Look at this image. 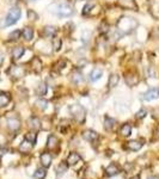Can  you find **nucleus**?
<instances>
[{"instance_id":"nucleus-1","label":"nucleus","mask_w":159,"mask_h":179,"mask_svg":"<svg viewBox=\"0 0 159 179\" xmlns=\"http://www.w3.org/2000/svg\"><path fill=\"white\" fill-rule=\"evenodd\" d=\"M21 16H22V12H21V10H19L18 7L11 8L10 12L7 13V16H6L5 19H4L2 27H10V25L16 24V23L18 22V19L21 18Z\"/></svg>"},{"instance_id":"nucleus-2","label":"nucleus","mask_w":159,"mask_h":179,"mask_svg":"<svg viewBox=\"0 0 159 179\" xmlns=\"http://www.w3.org/2000/svg\"><path fill=\"white\" fill-rule=\"evenodd\" d=\"M69 111H71L73 118L75 119L77 122H79V123L84 122V119H85V109L81 105L73 104V105L69 106Z\"/></svg>"},{"instance_id":"nucleus-3","label":"nucleus","mask_w":159,"mask_h":179,"mask_svg":"<svg viewBox=\"0 0 159 179\" xmlns=\"http://www.w3.org/2000/svg\"><path fill=\"white\" fill-rule=\"evenodd\" d=\"M55 8V13L61 16V17H68L73 13V8L68 5V4H60V5H55L54 6Z\"/></svg>"},{"instance_id":"nucleus-4","label":"nucleus","mask_w":159,"mask_h":179,"mask_svg":"<svg viewBox=\"0 0 159 179\" xmlns=\"http://www.w3.org/2000/svg\"><path fill=\"white\" fill-rule=\"evenodd\" d=\"M119 5L127 10H134V11L138 10V5L135 0H119Z\"/></svg>"},{"instance_id":"nucleus-5","label":"nucleus","mask_w":159,"mask_h":179,"mask_svg":"<svg viewBox=\"0 0 159 179\" xmlns=\"http://www.w3.org/2000/svg\"><path fill=\"white\" fill-rule=\"evenodd\" d=\"M159 97V90L158 89H150L145 94H144V100L151 102L153 99H157Z\"/></svg>"},{"instance_id":"nucleus-6","label":"nucleus","mask_w":159,"mask_h":179,"mask_svg":"<svg viewBox=\"0 0 159 179\" xmlns=\"http://www.w3.org/2000/svg\"><path fill=\"white\" fill-rule=\"evenodd\" d=\"M120 172H121V171H120V167H119L117 165H115V164H111V165H109V166L105 168V173H107V176H109V177L117 176Z\"/></svg>"},{"instance_id":"nucleus-7","label":"nucleus","mask_w":159,"mask_h":179,"mask_svg":"<svg viewBox=\"0 0 159 179\" xmlns=\"http://www.w3.org/2000/svg\"><path fill=\"white\" fill-rule=\"evenodd\" d=\"M80 160H81V156H80L78 153H71V154L68 155L66 162H67L68 166H73V165H75L77 162H79Z\"/></svg>"},{"instance_id":"nucleus-8","label":"nucleus","mask_w":159,"mask_h":179,"mask_svg":"<svg viewBox=\"0 0 159 179\" xmlns=\"http://www.w3.org/2000/svg\"><path fill=\"white\" fill-rule=\"evenodd\" d=\"M8 73L12 75V77H16V78H21L24 75V69L19 66H12L8 71Z\"/></svg>"},{"instance_id":"nucleus-9","label":"nucleus","mask_w":159,"mask_h":179,"mask_svg":"<svg viewBox=\"0 0 159 179\" xmlns=\"http://www.w3.org/2000/svg\"><path fill=\"white\" fill-rule=\"evenodd\" d=\"M83 137H84L85 140L92 142V141H95V140L98 139V134H97L96 131H94V130L89 129V130H85V131L83 133Z\"/></svg>"},{"instance_id":"nucleus-10","label":"nucleus","mask_w":159,"mask_h":179,"mask_svg":"<svg viewBox=\"0 0 159 179\" xmlns=\"http://www.w3.org/2000/svg\"><path fill=\"white\" fill-rule=\"evenodd\" d=\"M126 147H127L129 150H133V152H138V150H140V148L142 147V142H141V141H136V140H133V141H129V142H127Z\"/></svg>"},{"instance_id":"nucleus-11","label":"nucleus","mask_w":159,"mask_h":179,"mask_svg":"<svg viewBox=\"0 0 159 179\" xmlns=\"http://www.w3.org/2000/svg\"><path fill=\"white\" fill-rule=\"evenodd\" d=\"M59 146V140L54 136V135H50L48 137V142H47V148L50 149V150H54V149L58 148Z\"/></svg>"},{"instance_id":"nucleus-12","label":"nucleus","mask_w":159,"mask_h":179,"mask_svg":"<svg viewBox=\"0 0 159 179\" xmlns=\"http://www.w3.org/2000/svg\"><path fill=\"white\" fill-rule=\"evenodd\" d=\"M28 123H29L30 129H32L33 131H38L41 129V122H40V119L37 118V117H31V118L29 119Z\"/></svg>"},{"instance_id":"nucleus-13","label":"nucleus","mask_w":159,"mask_h":179,"mask_svg":"<svg viewBox=\"0 0 159 179\" xmlns=\"http://www.w3.org/2000/svg\"><path fill=\"white\" fill-rule=\"evenodd\" d=\"M41 162H42V165H43L46 168L49 167L50 164H52V155H50L49 153H43V154L41 155Z\"/></svg>"},{"instance_id":"nucleus-14","label":"nucleus","mask_w":159,"mask_h":179,"mask_svg":"<svg viewBox=\"0 0 159 179\" xmlns=\"http://www.w3.org/2000/svg\"><path fill=\"white\" fill-rule=\"evenodd\" d=\"M7 124H8V128L11 130H18L21 128V122L18 118H8L7 119Z\"/></svg>"},{"instance_id":"nucleus-15","label":"nucleus","mask_w":159,"mask_h":179,"mask_svg":"<svg viewBox=\"0 0 159 179\" xmlns=\"http://www.w3.org/2000/svg\"><path fill=\"white\" fill-rule=\"evenodd\" d=\"M115 119L114 118H110V117H105L104 119V129L107 130V131H111L113 129H114V127H115Z\"/></svg>"},{"instance_id":"nucleus-16","label":"nucleus","mask_w":159,"mask_h":179,"mask_svg":"<svg viewBox=\"0 0 159 179\" xmlns=\"http://www.w3.org/2000/svg\"><path fill=\"white\" fill-rule=\"evenodd\" d=\"M10 100H11V97L8 93H5V92L0 93V108L6 106L10 103Z\"/></svg>"},{"instance_id":"nucleus-17","label":"nucleus","mask_w":159,"mask_h":179,"mask_svg":"<svg viewBox=\"0 0 159 179\" xmlns=\"http://www.w3.org/2000/svg\"><path fill=\"white\" fill-rule=\"evenodd\" d=\"M55 33H56V28H55V27H50V25L44 27V29H43V35H44L46 37H53Z\"/></svg>"},{"instance_id":"nucleus-18","label":"nucleus","mask_w":159,"mask_h":179,"mask_svg":"<svg viewBox=\"0 0 159 179\" xmlns=\"http://www.w3.org/2000/svg\"><path fill=\"white\" fill-rule=\"evenodd\" d=\"M120 134L122 135V136H125V137H127L129 136L130 134H132V127L129 125V124H123L121 128H120Z\"/></svg>"},{"instance_id":"nucleus-19","label":"nucleus","mask_w":159,"mask_h":179,"mask_svg":"<svg viewBox=\"0 0 159 179\" xmlns=\"http://www.w3.org/2000/svg\"><path fill=\"white\" fill-rule=\"evenodd\" d=\"M31 64H32V68H33V71H35V72L40 73V72L42 71V62L40 61V59L33 58V59L31 60Z\"/></svg>"},{"instance_id":"nucleus-20","label":"nucleus","mask_w":159,"mask_h":179,"mask_svg":"<svg viewBox=\"0 0 159 179\" xmlns=\"http://www.w3.org/2000/svg\"><path fill=\"white\" fill-rule=\"evenodd\" d=\"M83 80H84L83 74H81L79 71H74L73 74H72V81H73L74 84H79V83H81Z\"/></svg>"},{"instance_id":"nucleus-21","label":"nucleus","mask_w":159,"mask_h":179,"mask_svg":"<svg viewBox=\"0 0 159 179\" xmlns=\"http://www.w3.org/2000/svg\"><path fill=\"white\" fill-rule=\"evenodd\" d=\"M24 52H25V49L23 48V47H17V48H14L13 50H12V56H13V59H19V58H22V55L24 54Z\"/></svg>"},{"instance_id":"nucleus-22","label":"nucleus","mask_w":159,"mask_h":179,"mask_svg":"<svg viewBox=\"0 0 159 179\" xmlns=\"http://www.w3.org/2000/svg\"><path fill=\"white\" fill-rule=\"evenodd\" d=\"M102 74H103V72H102L100 69H98V68L94 69V71L91 72V74H90V79H91V81H97V80L102 77Z\"/></svg>"},{"instance_id":"nucleus-23","label":"nucleus","mask_w":159,"mask_h":179,"mask_svg":"<svg viewBox=\"0 0 159 179\" xmlns=\"http://www.w3.org/2000/svg\"><path fill=\"white\" fill-rule=\"evenodd\" d=\"M23 37L27 39V41H30L32 38V36H33V30L31 28H29V27H27V28H24L23 29Z\"/></svg>"},{"instance_id":"nucleus-24","label":"nucleus","mask_w":159,"mask_h":179,"mask_svg":"<svg viewBox=\"0 0 159 179\" xmlns=\"http://www.w3.org/2000/svg\"><path fill=\"white\" fill-rule=\"evenodd\" d=\"M119 80H120V77L117 74H111L110 78H109V86L110 87H116L117 84H119Z\"/></svg>"},{"instance_id":"nucleus-25","label":"nucleus","mask_w":159,"mask_h":179,"mask_svg":"<svg viewBox=\"0 0 159 179\" xmlns=\"http://www.w3.org/2000/svg\"><path fill=\"white\" fill-rule=\"evenodd\" d=\"M132 78H129V77H126V83H127L128 85H130V86H134V85H136L138 83H139V78L135 75V74H132L130 75Z\"/></svg>"},{"instance_id":"nucleus-26","label":"nucleus","mask_w":159,"mask_h":179,"mask_svg":"<svg viewBox=\"0 0 159 179\" xmlns=\"http://www.w3.org/2000/svg\"><path fill=\"white\" fill-rule=\"evenodd\" d=\"M36 139H37V134H36V131H30V133L25 134V140L29 141V142H31L32 145H35Z\"/></svg>"},{"instance_id":"nucleus-27","label":"nucleus","mask_w":159,"mask_h":179,"mask_svg":"<svg viewBox=\"0 0 159 179\" xmlns=\"http://www.w3.org/2000/svg\"><path fill=\"white\" fill-rule=\"evenodd\" d=\"M67 168H68L67 162H62V164H60V165L58 166V168H56L58 176H62V174H65V173H66V171H67Z\"/></svg>"},{"instance_id":"nucleus-28","label":"nucleus","mask_w":159,"mask_h":179,"mask_svg":"<svg viewBox=\"0 0 159 179\" xmlns=\"http://www.w3.org/2000/svg\"><path fill=\"white\" fill-rule=\"evenodd\" d=\"M36 93H37L38 96H44V94L47 93V85H46L44 83H41V84L38 85V87L36 89Z\"/></svg>"},{"instance_id":"nucleus-29","label":"nucleus","mask_w":159,"mask_h":179,"mask_svg":"<svg viewBox=\"0 0 159 179\" xmlns=\"http://www.w3.org/2000/svg\"><path fill=\"white\" fill-rule=\"evenodd\" d=\"M32 146H33V145H32L31 142H29V141H27V140H25V141L21 145L19 149H21L22 152H29V150L32 148Z\"/></svg>"},{"instance_id":"nucleus-30","label":"nucleus","mask_w":159,"mask_h":179,"mask_svg":"<svg viewBox=\"0 0 159 179\" xmlns=\"http://www.w3.org/2000/svg\"><path fill=\"white\" fill-rule=\"evenodd\" d=\"M46 170L44 168H38L36 172H35V174H33V177L36 179H44V177H46Z\"/></svg>"},{"instance_id":"nucleus-31","label":"nucleus","mask_w":159,"mask_h":179,"mask_svg":"<svg viewBox=\"0 0 159 179\" xmlns=\"http://www.w3.org/2000/svg\"><path fill=\"white\" fill-rule=\"evenodd\" d=\"M21 33H22V32H21L19 30H14V31H12V32L10 33L8 37H10L11 41H16V39H18V38L21 37Z\"/></svg>"},{"instance_id":"nucleus-32","label":"nucleus","mask_w":159,"mask_h":179,"mask_svg":"<svg viewBox=\"0 0 159 179\" xmlns=\"http://www.w3.org/2000/svg\"><path fill=\"white\" fill-rule=\"evenodd\" d=\"M61 44H62V42H61V38H58V37H55L54 39H53V47L55 48V50L58 52V50H60V48H61Z\"/></svg>"},{"instance_id":"nucleus-33","label":"nucleus","mask_w":159,"mask_h":179,"mask_svg":"<svg viewBox=\"0 0 159 179\" xmlns=\"http://www.w3.org/2000/svg\"><path fill=\"white\" fill-rule=\"evenodd\" d=\"M92 7H94V2H87L83 8V14H87L92 10Z\"/></svg>"},{"instance_id":"nucleus-34","label":"nucleus","mask_w":159,"mask_h":179,"mask_svg":"<svg viewBox=\"0 0 159 179\" xmlns=\"http://www.w3.org/2000/svg\"><path fill=\"white\" fill-rule=\"evenodd\" d=\"M147 115V111L145 110V109H140L139 111H138V114H136V118H144L145 116Z\"/></svg>"},{"instance_id":"nucleus-35","label":"nucleus","mask_w":159,"mask_h":179,"mask_svg":"<svg viewBox=\"0 0 159 179\" xmlns=\"http://www.w3.org/2000/svg\"><path fill=\"white\" fill-rule=\"evenodd\" d=\"M28 17H29V19H30V20H36V19L38 18L37 13H35L32 10H29V11H28Z\"/></svg>"},{"instance_id":"nucleus-36","label":"nucleus","mask_w":159,"mask_h":179,"mask_svg":"<svg viewBox=\"0 0 159 179\" xmlns=\"http://www.w3.org/2000/svg\"><path fill=\"white\" fill-rule=\"evenodd\" d=\"M36 104L38 105V108H40V109L44 110V109L47 108V105H48V102H47V100H38Z\"/></svg>"},{"instance_id":"nucleus-37","label":"nucleus","mask_w":159,"mask_h":179,"mask_svg":"<svg viewBox=\"0 0 159 179\" xmlns=\"http://www.w3.org/2000/svg\"><path fill=\"white\" fill-rule=\"evenodd\" d=\"M65 64H66V61L60 60V61L56 63V68H58V69H62V68L65 67Z\"/></svg>"},{"instance_id":"nucleus-38","label":"nucleus","mask_w":159,"mask_h":179,"mask_svg":"<svg viewBox=\"0 0 159 179\" xmlns=\"http://www.w3.org/2000/svg\"><path fill=\"white\" fill-rule=\"evenodd\" d=\"M99 30H100V32H103V33L107 32V31H108V25H107L105 23H103V29H99Z\"/></svg>"},{"instance_id":"nucleus-39","label":"nucleus","mask_w":159,"mask_h":179,"mask_svg":"<svg viewBox=\"0 0 159 179\" xmlns=\"http://www.w3.org/2000/svg\"><path fill=\"white\" fill-rule=\"evenodd\" d=\"M7 152H8V150H7V149H6V148L0 149V156H2V155H4L5 153H7Z\"/></svg>"},{"instance_id":"nucleus-40","label":"nucleus","mask_w":159,"mask_h":179,"mask_svg":"<svg viewBox=\"0 0 159 179\" xmlns=\"http://www.w3.org/2000/svg\"><path fill=\"white\" fill-rule=\"evenodd\" d=\"M154 134H156V137L159 139V125L157 127V129H156V133H154Z\"/></svg>"},{"instance_id":"nucleus-41","label":"nucleus","mask_w":159,"mask_h":179,"mask_svg":"<svg viewBox=\"0 0 159 179\" xmlns=\"http://www.w3.org/2000/svg\"><path fill=\"white\" fill-rule=\"evenodd\" d=\"M148 179H159L158 177H156V176H152V177H150Z\"/></svg>"},{"instance_id":"nucleus-42","label":"nucleus","mask_w":159,"mask_h":179,"mask_svg":"<svg viewBox=\"0 0 159 179\" xmlns=\"http://www.w3.org/2000/svg\"><path fill=\"white\" fill-rule=\"evenodd\" d=\"M130 179H140V177H139V176H134L133 178H130Z\"/></svg>"},{"instance_id":"nucleus-43","label":"nucleus","mask_w":159,"mask_h":179,"mask_svg":"<svg viewBox=\"0 0 159 179\" xmlns=\"http://www.w3.org/2000/svg\"><path fill=\"white\" fill-rule=\"evenodd\" d=\"M1 63H2V56L0 55V64H1Z\"/></svg>"}]
</instances>
